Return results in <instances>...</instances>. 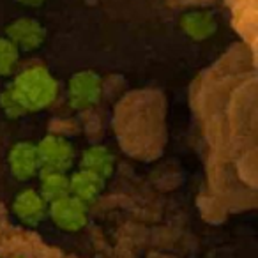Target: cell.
<instances>
[{
    "label": "cell",
    "instance_id": "1",
    "mask_svg": "<svg viewBox=\"0 0 258 258\" xmlns=\"http://www.w3.org/2000/svg\"><path fill=\"white\" fill-rule=\"evenodd\" d=\"M11 89L27 113L50 106L57 96V83L53 76L41 66L20 73Z\"/></svg>",
    "mask_w": 258,
    "mask_h": 258
},
{
    "label": "cell",
    "instance_id": "2",
    "mask_svg": "<svg viewBox=\"0 0 258 258\" xmlns=\"http://www.w3.org/2000/svg\"><path fill=\"white\" fill-rule=\"evenodd\" d=\"M101 96V80L90 71L78 73L69 82V101L78 110H85L97 103Z\"/></svg>",
    "mask_w": 258,
    "mask_h": 258
},
{
    "label": "cell",
    "instance_id": "3",
    "mask_svg": "<svg viewBox=\"0 0 258 258\" xmlns=\"http://www.w3.org/2000/svg\"><path fill=\"white\" fill-rule=\"evenodd\" d=\"M6 39L18 50H34L44 41V29L41 23L34 18H20L15 20L6 29Z\"/></svg>",
    "mask_w": 258,
    "mask_h": 258
},
{
    "label": "cell",
    "instance_id": "4",
    "mask_svg": "<svg viewBox=\"0 0 258 258\" xmlns=\"http://www.w3.org/2000/svg\"><path fill=\"white\" fill-rule=\"evenodd\" d=\"M39 159L46 163L50 172H60V168H68L73 158L71 145L60 137H48L41 142L39 149Z\"/></svg>",
    "mask_w": 258,
    "mask_h": 258
},
{
    "label": "cell",
    "instance_id": "5",
    "mask_svg": "<svg viewBox=\"0 0 258 258\" xmlns=\"http://www.w3.org/2000/svg\"><path fill=\"white\" fill-rule=\"evenodd\" d=\"M180 27L189 37L197 41L207 39L216 32V18L209 11H189L182 15Z\"/></svg>",
    "mask_w": 258,
    "mask_h": 258
},
{
    "label": "cell",
    "instance_id": "6",
    "mask_svg": "<svg viewBox=\"0 0 258 258\" xmlns=\"http://www.w3.org/2000/svg\"><path fill=\"white\" fill-rule=\"evenodd\" d=\"M39 152L30 144H18L11 152V166L13 172L18 177H30L36 173L39 166Z\"/></svg>",
    "mask_w": 258,
    "mask_h": 258
},
{
    "label": "cell",
    "instance_id": "7",
    "mask_svg": "<svg viewBox=\"0 0 258 258\" xmlns=\"http://www.w3.org/2000/svg\"><path fill=\"white\" fill-rule=\"evenodd\" d=\"M53 216L58 225L66 226V228H78L83 223V209L75 200L57 202L53 209Z\"/></svg>",
    "mask_w": 258,
    "mask_h": 258
},
{
    "label": "cell",
    "instance_id": "8",
    "mask_svg": "<svg viewBox=\"0 0 258 258\" xmlns=\"http://www.w3.org/2000/svg\"><path fill=\"white\" fill-rule=\"evenodd\" d=\"M83 165H85L87 172L94 173V175H103V173L110 172L111 158L106 152V149L94 147L85 152V156H83Z\"/></svg>",
    "mask_w": 258,
    "mask_h": 258
},
{
    "label": "cell",
    "instance_id": "9",
    "mask_svg": "<svg viewBox=\"0 0 258 258\" xmlns=\"http://www.w3.org/2000/svg\"><path fill=\"white\" fill-rule=\"evenodd\" d=\"M16 214H20L23 219L29 223L36 221L41 214H43V204H41L39 197L34 191H25V195L16 200Z\"/></svg>",
    "mask_w": 258,
    "mask_h": 258
},
{
    "label": "cell",
    "instance_id": "10",
    "mask_svg": "<svg viewBox=\"0 0 258 258\" xmlns=\"http://www.w3.org/2000/svg\"><path fill=\"white\" fill-rule=\"evenodd\" d=\"M99 177L90 172H82L73 180V189L83 198H94L99 191Z\"/></svg>",
    "mask_w": 258,
    "mask_h": 258
},
{
    "label": "cell",
    "instance_id": "11",
    "mask_svg": "<svg viewBox=\"0 0 258 258\" xmlns=\"http://www.w3.org/2000/svg\"><path fill=\"white\" fill-rule=\"evenodd\" d=\"M18 62V50L6 37H0V76H6L15 69Z\"/></svg>",
    "mask_w": 258,
    "mask_h": 258
},
{
    "label": "cell",
    "instance_id": "12",
    "mask_svg": "<svg viewBox=\"0 0 258 258\" xmlns=\"http://www.w3.org/2000/svg\"><path fill=\"white\" fill-rule=\"evenodd\" d=\"M0 106L9 117H22V115L27 113V110L22 106V103L18 101V97L15 96L11 87L4 90V92L0 94Z\"/></svg>",
    "mask_w": 258,
    "mask_h": 258
},
{
    "label": "cell",
    "instance_id": "13",
    "mask_svg": "<svg viewBox=\"0 0 258 258\" xmlns=\"http://www.w3.org/2000/svg\"><path fill=\"white\" fill-rule=\"evenodd\" d=\"M44 195H48L50 198H58L66 193L68 189V182L64 180V177L58 172H50L44 177Z\"/></svg>",
    "mask_w": 258,
    "mask_h": 258
},
{
    "label": "cell",
    "instance_id": "14",
    "mask_svg": "<svg viewBox=\"0 0 258 258\" xmlns=\"http://www.w3.org/2000/svg\"><path fill=\"white\" fill-rule=\"evenodd\" d=\"M16 2L22 6H27V8H37V6L44 4L46 0H16Z\"/></svg>",
    "mask_w": 258,
    "mask_h": 258
}]
</instances>
